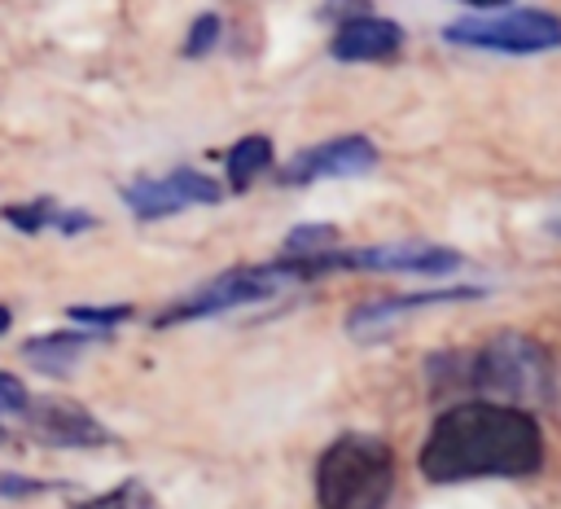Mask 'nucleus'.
Instances as JSON below:
<instances>
[{"mask_svg":"<svg viewBox=\"0 0 561 509\" xmlns=\"http://www.w3.org/2000/svg\"><path fill=\"white\" fill-rule=\"evenodd\" d=\"M399 48H403V26L368 9L351 13L329 39V53L337 61H390L399 57Z\"/></svg>","mask_w":561,"mask_h":509,"instance_id":"11","label":"nucleus"},{"mask_svg":"<svg viewBox=\"0 0 561 509\" xmlns=\"http://www.w3.org/2000/svg\"><path fill=\"white\" fill-rule=\"evenodd\" d=\"M66 316H70L75 325H96V329H114V325H123V320L131 316V307H123V303H114V307H66Z\"/></svg>","mask_w":561,"mask_h":509,"instance_id":"18","label":"nucleus"},{"mask_svg":"<svg viewBox=\"0 0 561 509\" xmlns=\"http://www.w3.org/2000/svg\"><path fill=\"white\" fill-rule=\"evenodd\" d=\"M123 206L136 215V219H167V215H180L188 206H210L224 197V189L202 176L197 167H175V171H162V176H140L131 184L118 189Z\"/></svg>","mask_w":561,"mask_h":509,"instance_id":"7","label":"nucleus"},{"mask_svg":"<svg viewBox=\"0 0 561 509\" xmlns=\"http://www.w3.org/2000/svg\"><path fill=\"white\" fill-rule=\"evenodd\" d=\"M416 470L430 483L530 478L543 470L539 417L491 399H460L434 417L416 452Z\"/></svg>","mask_w":561,"mask_h":509,"instance_id":"1","label":"nucleus"},{"mask_svg":"<svg viewBox=\"0 0 561 509\" xmlns=\"http://www.w3.org/2000/svg\"><path fill=\"white\" fill-rule=\"evenodd\" d=\"M4 219H9L18 233H44V228H57V233H83V228H92V215H88V211H61L53 197L4 206Z\"/></svg>","mask_w":561,"mask_h":509,"instance_id":"13","label":"nucleus"},{"mask_svg":"<svg viewBox=\"0 0 561 509\" xmlns=\"http://www.w3.org/2000/svg\"><path fill=\"white\" fill-rule=\"evenodd\" d=\"M26 426L39 443L48 448H101V443H114V434L79 404L70 399H35L26 404Z\"/></svg>","mask_w":561,"mask_h":509,"instance_id":"9","label":"nucleus"},{"mask_svg":"<svg viewBox=\"0 0 561 509\" xmlns=\"http://www.w3.org/2000/svg\"><path fill=\"white\" fill-rule=\"evenodd\" d=\"M0 439H4V426H0Z\"/></svg>","mask_w":561,"mask_h":509,"instance_id":"22","label":"nucleus"},{"mask_svg":"<svg viewBox=\"0 0 561 509\" xmlns=\"http://www.w3.org/2000/svg\"><path fill=\"white\" fill-rule=\"evenodd\" d=\"M447 44L460 48H478V53H508V57H526V53H548L561 44V22L548 9H478L465 18H451L443 26Z\"/></svg>","mask_w":561,"mask_h":509,"instance_id":"5","label":"nucleus"},{"mask_svg":"<svg viewBox=\"0 0 561 509\" xmlns=\"http://www.w3.org/2000/svg\"><path fill=\"white\" fill-rule=\"evenodd\" d=\"M394 491V448L381 434L346 430L316 461L320 509H386Z\"/></svg>","mask_w":561,"mask_h":509,"instance_id":"3","label":"nucleus"},{"mask_svg":"<svg viewBox=\"0 0 561 509\" xmlns=\"http://www.w3.org/2000/svg\"><path fill=\"white\" fill-rule=\"evenodd\" d=\"M88 342H92V333H88V329H53V333L26 338V342H22V355H26L39 373L61 377V373H70V364L83 355V347H88Z\"/></svg>","mask_w":561,"mask_h":509,"instance_id":"12","label":"nucleus"},{"mask_svg":"<svg viewBox=\"0 0 561 509\" xmlns=\"http://www.w3.org/2000/svg\"><path fill=\"white\" fill-rule=\"evenodd\" d=\"M465 259L447 246H430V241H390V246H359V250H320L311 255V272H421V276H438V272H456Z\"/></svg>","mask_w":561,"mask_h":509,"instance_id":"6","label":"nucleus"},{"mask_svg":"<svg viewBox=\"0 0 561 509\" xmlns=\"http://www.w3.org/2000/svg\"><path fill=\"white\" fill-rule=\"evenodd\" d=\"M79 509H158V500H153V491L140 478H123L118 487H110L105 496L83 500Z\"/></svg>","mask_w":561,"mask_h":509,"instance_id":"15","label":"nucleus"},{"mask_svg":"<svg viewBox=\"0 0 561 509\" xmlns=\"http://www.w3.org/2000/svg\"><path fill=\"white\" fill-rule=\"evenodd\" d=\"M26 404H31V391L13 377V373H0V412H26Z\"/></svg>","mask_w":561,"mask_h":509,"instance_id":"19","label":"nucleus"},{"mask_svg":"<svg viewBox=\"0 0 561 509\" xmlns=\"http://www.w3.org/2000/svg\"><path fill=\"white\" fill-rule=\"evenodd\" d=\"M22 491H39V483H26V478H0V496H22Z\"/></svg>","mask_w":561,"mask_h":509,"instance_id":"20","label":"nucleus"},{"mask_svg":"<svg viewBox=\"0 0 561 509\" xmlns=\"http://www.w3.org/2000/svg\"><path fill=\"white\" fill-rule=\"evenodd\" d=\"M333 241V224H302L285 237V255H320Z\"/></svg>","mask_w":561,"mask_h":509,"instance_id":"16","label":"nucleus"},{"mask_svg":"<svg viewBox=\"0 0 561 509\" xmlns=\"http://www.w3.org/2000/svg\"><path fill=\"white\" fill-rule=\"evenodd\" d=\"M267 167H272V140H267V136H241V140L228 149V162H224L228 189H232V193H245Z\"/></svg>","mask_w":561,"mask_h":509,"instance_id":"14","label":"nucleus"},{"mask_svg":"<svg viewBox=\"0 0 561 509\" xmlns=\"http://www.w3.org/2000/svg\"><path fill=\"white\" fill-rule=\"evenodd\" d=\"M482 298V285H456V290H408V294H386V298H368L346 316V333L355 338H373L381 329H394L399 316L421 312V307H438V303H469Z\"/></svg>","mask_w":561,"mask_h":509,"instance_id":"10","label":"nucleus"},{"mask_svg":"<svg viewBox=\"0 0 561 509\" xmlns=\"http://www.w3.org/2000/svg\"><path fill=\"white\" fill-rule=\"evenodd\" d=\"M302 281H316L311 276V259L307 255H276L267 263H241V268H228L219 276H210L206 285L188 290L180 303H171L167 312H158V329H171V325H184V320H206V316H219V312H232V307H245V303H263V298H276L280 290L289 285H302Z\"/></svg>","mask_w":561,"mask_h":509,"instance_id":"4","label":"nucleus"},{"mask_svg":"<svg viewBox=\"0 0 561 509\" xmlns=\"http://www.w3.org/2000/svg\"><path fill=\"white\" fill-rule=\"evenodd\" d=\"M373 167H377V145L368 136H333V140H320L311 149H298L276 171V180L298 189V184H316V180H351V176H364Z\"/></svg>","mask_w":561,"mask_h":509,"instance_id":"8","label":"nucleus"},{"mask_svg":"<svg viewBox=\"0 0 561 509\" xmlns=\"http://www.w3.org/2000/svg\"><path fill=\"white\" fill-rule=\"evenodd\" d=\"M215 39H219V13L206 9V13L193 18V26H188V35H184V57H202V53H210Z\"/></svg>","mask_w":561,"mask_h":509,"instance_id":"17","label":"nucleus"},{"mask_svg":"<svg viewBox=\"0 0 561 509\" xmlns=\"http://www.w3.org/2000/svg\"><path fill=\"white\" fill-rule=\"evenodd\" d=\"M9 320H13V316H9V307H0V333L9 329Z\"/></svg>","mask_w":561,"mask_h":509,"instance_id":"21","label":"nucleus"},{"mask_svg":"<svg viewBox=\"0 0 561 509\" xmlns=\"http://www.w3.org/2000/svg\"><path fill=\"white\" fill-rule=\"evenodd\" d=\"M465 382L478 391V399L508 404V408H548L557 395L552 382V355L539 338L522 329H500L478 351L465 355Z\"/></svg>","mask_w":561,"mask_h":509,"instance_id":"2","label":"nucleus"}]
</instances>
